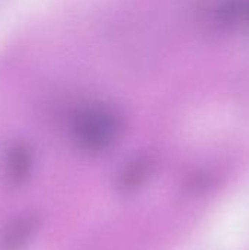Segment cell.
Wrapping results in <instances>:
<instances>
[{"instance_id":"7a4b0ae2","label":"cell","mask_w":249,"mask_h":250,"mask_svg":"<svg viewBox=\"0 0 249 250\" xmlns=\"http://www.w3.org/2000/svg\"><path fill=\"white\" fill-rule=\"evenodd\" d=\"M37 224H35V218L34 217H26L22 220H18L9 230L7 236H6V249L9 250H18L21 249L29 239V236L32 234V231L35 230Z\"/></svg>"},{"instance_id":"3957f363","label":"cell","mask_w":249,"mask_h":250,"mask_svg":"<svg viewBox=\"0 0 249 250\" xmlns=\"http://www.w3.org/2000/svg\"><path fill=\"white\" fill-rule=\"evenodd\" d=\"M31 168V155L26 148L16 146L9 152L7 158V171L12 180L22 182Z\"/></svg>"},{"instance_id":"277c9868","label":"cell","mask_w":249,"mask_h":250,"mask_svg":"<svg viewBox=\"0 0 249 250\" xmlns=\"http://www.w3.org/2000/svg\"><path fill=\"white\" fill-rule=\"evenodd\" d=\"M239 21L249 26V0H241L239 3Z\"/></svg>"},{"instance_id":"6da1fadb","label":"cell","mask_w":249,"mask_h":250,"mask_svg":"<svg viewBox=\"0 0 249 250\" xmlns=\"http://www.w3.org/2000/svg\"><path fill=\"white\" fill-rule=\"evenodd\" d=\"M123 127V119L114 108L98 105L85 108L75 117L72 133L82 149L103 152L120 139Z\"/></svg>"}]
</instances>
